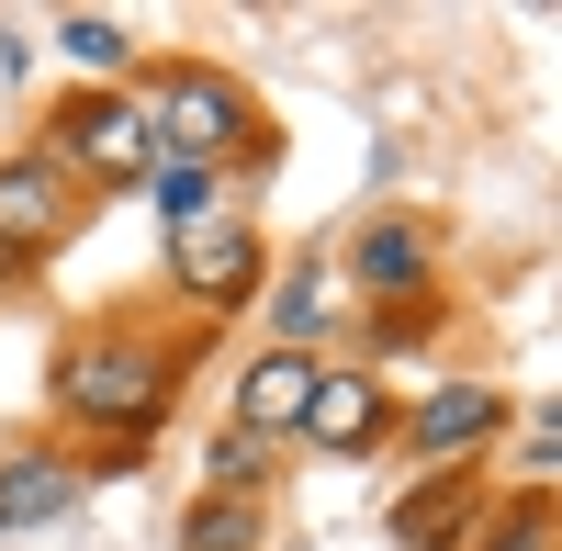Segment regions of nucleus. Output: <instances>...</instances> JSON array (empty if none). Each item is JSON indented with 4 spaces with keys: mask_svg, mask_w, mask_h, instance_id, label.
<instances>
[{
    "mask_svg": "<svg viewBox=\"0 0 562 551\" xmlns=\"http://www.w3.org/2000/svg\"><path fill=\"white\" fill-rule=\"evenodd\" d=\"M495 417H506V405L484 383H450V394L416 405V450H473V439H495Z\"/></svg>",
    "mask_w": 562,
    "mask_h": 551,
    "instance_id": "8",
    "label": "nucleus"
},
{
    "mask_svg": "<svg viewBox=\"0 0 562 551\" xmlns=\"http://www.w3.org/2000/svg\"><path fill=\"white\" fill-rule=\"evenodd\" d=\"M461 518H473V484H428V495L394 518V540H405V551H450V540H461Z\"/></svg>",
    "mask_w": 562,
    "mask_h": 551,
    "instance_id": "10",
    "label": "nucleus"
},
{
    "mask_svg": "<svg viewBox=\"0 0 562 551\" xmlns=\"http://www.w3.org/2000/svg\"><path fill=\"white\" fill-rule=\"evenodd\" d=\"M57 45H68L79 68H102V79H113V68H135V45H124V23H102V12H79V23L57 34Z\"/></svg>",
    "mask_w": 562,
    "mask_h": 551,
    "instance_id": "12",
    "label": "nucleus"
},
{
    "mask_svg": "<svg viewBox=\"0 0 562 551\" xmlns=\"http://www.w3.org/2000/svg\"><path fill=\"white\" fill-rule=\"evenodd\" d=\"M135 113H147L158 158H180V169H203L214 147H237V135H248L237 90H225V79H203V68H158V79H147V102H135Z\"/></svg>",
    "mask_w": 562,
    "mask_h": 551,
    "instance_id": "2",
    "label": "nucleus"
},
{
    "mask_svg": "<svg viewBox=\"0 0 562 551\" xmlns=\"http://www.w3.org/2000/svg\"><path fill=\"white\" fill-rule=\"evenodd\" d=\"M484 551H540V507H529V518H506V529H495Z\"/></svg>",
    "mask_w": 562,
    "mask_h": 551,
    "instance_id": "17",
    "label": "nucleus"
},
{
    "mask_svg": "<svg viewBox=\"0 0 562 551\" xmlns=\"http://www.w3.org/2000/svg\"><path fill=\"white\" fill-rule=\"evenodd\" d=\"M304 394H315V360H304V349H270L259 372L237 383V428H248V439H281V428H304Z\"/></svg>",
    "mask_w": 562,
    "mask_h": 551,
    "instance_id": "7",
    "label": "nucleus"
},
{
    "mask_svg": "<svg viewBox=\"0 0 562 551\" xmlns=\"http://www.w3.org/2000/svg\"><path fill=\"white\" fill-rule=\"evenodd\" d=\"M45 169H79V180H147L158 169V135H147V113L135 102H68L57 113V135H45Z\"/></svg>",
    "mask_w": 562,
    "mask_h": 551,
    "instance_id": "3",
    "label": "nucleus"
},
{
    "mask_svg": "<svg viewBox=\"0 0 562 551\" xmlns=\"http://www.w3.org/2000/svg\"><path fill=\"white\" fill-rule=\"evenodd\" d=\"M68 237V180L45 158H12L0 169V248H57Z\"/></svg>",
    "mask_w": 562,
    "mask_h": 551,
    "instance_id": "6",
    "label": "nucleus"
},
{
    "mask_svg": "<svg viewBox=\"0 0 562 551\" xmlns=\"http://www.w3.org/2000/svg\"><path fill=\"white\" fill-rule=\"evenodd\" d=\"M360 270H371L383 293H394V282H416V237H405V225H383V237L360 248Z\"/></svg>",
    "mask_w": 562,
    "mask_h": 551,
    "instance_id": "14",
    "label": "nucleus"
},
{
    "mask_svg": "<svg viewBox=\"0 0 562 551\" xmlns=\"http://www.w3.org/2000/svg\"><path fill=\"white\" fill-rule=\"evenodd\" d=\"M68 507H79V473L68 462H12V473H0V529H45Z\"/></svg>",
    "mask_w": 562,
    "mask_h": 551,
    "instance_id": "9",
    "label": "nucleus"
},
{
    "mask_svg": "<svg viewBox=\"0 0 562 551\" xmlns=\"http://www.w3.org/2000/svg\"><path fill=\"white\" fill-rule=\"evenodd\" d=\"M304 439L315 450H371V439H383V383H371V372H315Z\"/></svg>",
    "mask_w": 562,
    "mask_h": 551,
    "instance_id": "5",
    "label": "nucleus"
},
{
    "mask_svg": "<svg viewBox=\"0 0 562 551\" xmlns=\"http://www.w3.org/2000/svg\"><path fill=\"white\" fill-rule=\"evenodd\" d=\"M158 203H169V225L214 214V169H180V158H158Z\"/></svg>",
    "mask_w": 562,
    "mask_h": 551,
    "instance_id": "13",
    "label": "nucleus"
},
{
    "mask_svg": "<svg viewBox=\"0 0 562 551\" xmlns=\"http://www.w3.org/2000/svg\"><path fill=\"white\" fill-rule=\"evenodd\" d=\"M158 394H169V360L135 349V338H79V349L57 360V405L90 417V428H147Z\"/></svg>",
    "mask_w": 562,
    "mask_h": 551,
    "instance_id": "1",
    "label": "nucleus"
},
{
    "mask_svg": "<svg viewBox=\"0 0 562 551\" xmlns=\"http://www.w3.org/2000/svg\"><path fill=\"white\" fill-rule=\"evenodd\" d=\"M281 327H293V349L326 327V315H315V282H281Z\"/></svg>",
    "mask_w": 562,
    "mask_h": 551,
    "instance_id": "16",
    "label": "nucleus"
},
{
    "mask_svg": "<svg viewBox=\"0 0 562 551\" xmlns=\"http://www.w3.org/2000/svg\"><path fill=\"white\" fill-rule=\"evenodd\" d=\"M214 473H225V484H248V473H259V439H248V428H225V439H214Z\"/></svg>",
    "mask_w": 562,
    "mask_h": 551,
    "instance_id": "15",
    "label": "nucleus"
},
{
    "mask_svg": "<svg viewBox=\"0 0 562 551\" xmlns=\"http://www.w3.org/2000/svg\"><path fill=\"white\" fill-rule=\"evenodd\" d=\"M259 518H248V495H225V507H192V529H180V551H248Z\"/></svg>",
    "mask_w": 562,
    "mask_h": 551,
    "instance_id": "11",
    "label": "nucleus"
},
{
    "mask_svg": "<svg viewBox=\"0 0 562 551\" xmlns=\"http://www.w3.org/2000/svg\"><path fill=\"white\" fill-rule=\"evenodd\" d=\"M169 270H180V293L237 304V293L259 282V237H248V225H225V214H192V225H169Z\"/></svg>",
    "mask_w": 562,
    "mask_h": 551,
    "instance_id": "4",
    "label": "nucleus"
}]
</instances>
